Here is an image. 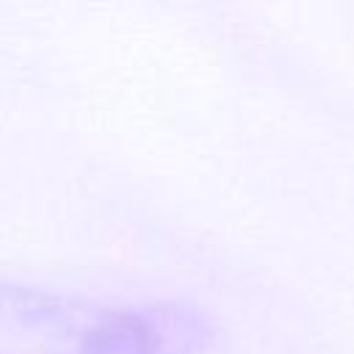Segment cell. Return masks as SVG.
Here are the masks:
<instances>
[{"label":"cell","mask_w":354,"mask_h":354,"mask_svg":"<svg viewBox=\"0 0 354 354\" xmlns=\"http://www.w3.org/2000/svg\"><path fill=\"white\" fill-rule=\"evenodd\" d=\"M213 326L180 299H102L0 277V354H207Z\"/></svg>","instance_id":"6da1fadb"}]
</instances>
